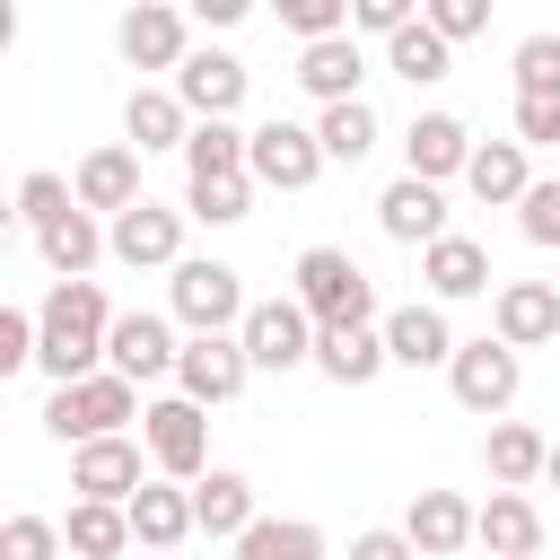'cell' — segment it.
Returning <instances> with one entry per match:
<instances>
[{
  "instance_id": "28",
  "label": "cell",
  "mask_w": 560,
  "mask_h": 560,
  "mask_svg": "<svg viewBox=\"0 0 560 560\" xmlns=\"http://www.w3.org/2000/svg\"><path fill=\"white\" fill-rule=\"evenodd\" d=\"M122 140H131L140 158H158V149H184V140H192V114H184V96H175V88H131V105H122Z\"/></svg>"
},
{
  "instance_id": "11",
  "label": "cell",
  "mask_w": 560,
  "mask_h": 560,
  "mask_svg": "<svg viewBox=\"0 0 560 560\" xmlns=\"http://www.w3.org/2000/svg\"><path fill=\"white\" fill-rule=\"evenodd\" d=\"M105 245H114V262H131V271H175V262H184V210L140 201V210L105 219Z\"/></svg>"
},
{
  "instance_id": "21",
  "label": "cell",
  "mask_w": 560,
  "mask_h": 560,
  "mask_svg": "<svg viewBox=\"0 0 560 560\" xmlns=\"http://www.w3.org/2000/svg\"><path fill=\"white\" fill-rule=\"evenodd\" d=\"M315 368L332 376V385H376L385 368H394V350H385V324H332V332H315Z\"/></svg>"
},
{
  "instance_id": "9",
  "label": "cell",
  "mask_w": 560,
  "mask_h": 560,
  "mask_svg": "<svg viewBox=\"0 0 560 560\" xmlns=\"http://www.w3.org/2000/svg\"><path fill=\"white\" fill-rule=\"evenodd\" d=\"M175 359H184L175 315H158V306H122V315H114V341H105V368H114V376L158 385V376H175Z\"/></svg>"
},
{
  "instance_id": "15",
  "label": "cell",
  "mask_w": 560,
  "mask_h": 560,
  "mask_svg": "<svg viewBox=\"0 0 560 560\" xmlns=\"http://www.w3.org/2000/svg\"><path fill=\"white\" fill-rule=\"evenodd\" d=\"M114 44H122V61H131V70H184V61H192L184 9H166V0H140V9H122Z\"/></svg>"
},
{
  "instance_id": "39",
  "label": "cell",
  "mask_w": 560,
  "mask_h": 560,
  "mask_svg": "<svg viewBox=\"0 0 560 560\" xmlns=\"http://www.w3.org/2000/svg\"><path fill=\"white\" fill-rule=\"evenodd\" d=\"M516 96H560V35L516 44Z\"/></svg>"
},
{
  "instance_id": "4",
  "label": "cell",
  "mask_w": 560,
  "mask_h": 560,
  "mask_svg": "<svg viewBox=\"0 0 560 560\" xmlns=\"http://www.w3.org/2000/svg\"><path fill=\"white\" fill-rule=\"evenodd\" d=\"M166 315H175L184 332H236V324L254 315L245 271H236V262H219V254H184V262H175V280H166Z\"/></svg>"
},
{
  "instance_id": "7",
  "label": "cell",
  "mask_w": 560,
  "mask_h": 560,
  "mask_svg": "<svg viewBox=\"0 0 560 560\" xmlns=\"http://www.w3.org/2000/svg\"><path fill=\"white\" fill-rule=\"evenodd\" d=\"M254 376H289V368H315V315L298 298H254V315L236 324Z\"/></svg>"
},
{
  "instance_id": "41",
  "label": "cell",
  "mask_w": 560,
  "mask_h": 560,
  "mask_svg": "<svg viewBox=\"0 0 560 560\" xmlns=\"http://www.w3.org/2000/svg\"><path fill=\"white\" fill-rule=\"evenodd\" d=\"M516 140L525 149H560V96H516Z\"/></svg>"
},
{
  "instance_id": "29",
  "label": "cell",
  "mask_w": 560,
  "mask_h": 560,
  "mask_svg": "<svg viewBox=\"0 0 560 560\" xmlns=\"http://www.w3.org/2000/svg\"><path fill=\"white\" fill-rule=\"evenodd\" d=\"M481 464H490V481H499V490H525V481H542V472H551V438H542V429H525V420H490Z\"/></svg>"
},
{
  "instance_id": "35",
  "label": "cell",
  "mask_w": 560,
  "mask_h": 560,
  "mask_svg": "<svg viewBox=\"0 0 560 560\" xmlns=\"http://www.w3.org/2000/svg\"><path fill=\"white\" fill-rule=\"evenodd\" d=\"M236 560H324V525H306V516H262V525L236 542Z\"/></svg>"
},
{
  "instance_id": "5",
  "label": "cell",
  "mask_w": 560,
  "mask_h": 560,
  "mask_svg": "<svg viewBox=\"0 0 560 560\" xmlns=\"http://www.w3.org/2000/svg\"><path fill=\"white\" fill-rule=\"evenodd\" d=\"M140 446H149V464H158V481H210L219 464H210V411L201 402H184V394H158L149 411H140Z\"/></svg>"
},
{
  "instance_id": "40",
  "label": "cell",
  "mask_w": 560,
  "mask_h": 560,
  "mask_svg": "<svg viewBox=\"0 0 560 560\" xmlns=\"http://www.w3.org/2000/svg\"><path fill=\"white\" fill-rule=\"evenodd\" d=\"M420 18H429L446 44H464V35H481V26H490V0H429Z\"/></svg>"
},
{
  "instance_id": "1",
  "label": "cell",
  "mask_w": 560,
  "mask_h": 560,
  "mask_svg": "<svg viewBox=\"0 0 560 560\" xmlns=\"http://www.w3.org/2000/svg\"><path fill=\"white\" fill-rule=\"evenodd\" d=\"M105 341H114V306L96 280H52V298L35 306V368L52 385H79L105 368Z\"/></svg>"
},
{
  "instance_id": "31",
  "label": "cell",
  "mask_w": 560,
  "mask_h": 560,
  "mask_svg": "<svg viewBox=\"0 0 560 560\" xmlns=\"http://www.w3.org/2000/svg\"><path fill=\"white\" fill-rule=\"evenodd\" d=\"M35 254L52 262V280H88V271H96V254H114V245H105V219H96V210H70L61 228H44V236H35Z\"/></svg>"
},
{
  "instance_id": "25",
  "label": "cell",
  "mask_w": 560,
  "mask_h": 560,
  "mask_svg": "<svg viewBox=\"0 0 560 560\" xmlns=\"http://www.w3.org/2000/svg\"><path fill=\"white\" fill-rule=\"evenodd\" d=\"M464 192H472L481 210L525 201V192H534V149H525V140H481L472 166H464Z\"/></svg>"
},
{
  "instance_id": "12",
  "label": "cell",
  "mask_w": 560,
  "mask_h": 560,
  "mask_svg": "<svg viewBox=\"0 0 560 560\" xmlns=\"http://www.w3.org/2000/svg\"><path fill=\"white\" fill-rule=\"evenodd\" d=\"M245 61L236 52H219V44H201L184 70H175V96H184V114L192 122H236V105H245Z\"/></svg>"
},
{
  "instance_id": "6",
  "label": "cell",
  "mask_w": 560,
  "mask_h": 560,
  "mask_svg": "<svg viewBox=\"0 0 560 560\" xmlns=\"http://www.w3.org/2000/svg\"><path fill=\"white\" fill-rule=\"evenodd\" d=\"M332 158H324V140H315V122H289V114H271V122H254V149H245V175L262 184V192H306L315 175H324Z\"/></svg>"
},
{
  "instance_id": "38",
  "label": "cell",
  "mask_w": 560,
  "mask_h": 560,
  "mask_svg": "<svg viewBox=\"0 0 560 560\" xmlns=\"http://www.w3.org/2000/svg\"><path fill=\"white\" fill-rule=\"evenodd\" d=\"M61 551H70V542H61L52 516H26V508H18V516L0 525V560H61Z\"/></svg>"
},
{
  "instance_id": "36",
  "label": "cell",
  "mask_w": 560,
  "mask_h": 560,
  "mask_svg": "<svg viewBox=\"0 0 560 560\" xmlns=\"http://www.w3.org/2000/svg\"><path fill=\"white\" fill-rule=\"evenodd\" d=\"M254 175H210V184H184V219H210V228H236L254 219Z\"/></svg>"
},
{
  "instance_id": "34",
  "label": "cell",
  "mask_w": 560,
  "mask_h": 560,
  "mask_svg": "<svg viewBox=\"0 0 560 560\" xmlns=\"http://www.w3.org/2000/svg\"><path fill=\"white\" fill-rule=\"evenodd\" d=\"M315 140H324L332 166H359V158L376 149V105H368V96H359V105H324V114H315Z\"/></svg>"
},
{
  "instance_id": "8",
  "label": "cell",
  "mask_w": 560,
  "mask_h": 560,
  "mask_svg": "<svg viewBox=\"0 0 560 560\" xmlns=\"http://www.w3.org/2000/svg\"><path fill=\"white\" fill-rule=\"evenodd\" d=\"M245 376H254V359H245L236 332H184V359H175V394H184V402L219 411V402L245 394Z\"/></svg>"
},
{
  "instance_id": "3",
  "label": "cell",
  "mask_w": 560,
  "mask_h": 560,
  "mask_svg": "<svg viewBox=\"0 0 560 560\" xmlns=\"http://www.w3.org/2000/svg\"><path fill=\"white\" fill-rule=\"evenodd\" d=\"M289 280H298L289 298L315 315V332H332V324H385V315H376V289H368V271H359L341 245H306Z\"/></svg>"
},
{
  "instance_id": "47",
  "label": "cell",
  "mask_w": 560,
  "mask_h": 560,
  "mask_svg": "<svg viewBox=\"0 0 560 560\" xmlns=\"http://www.w3.org/2000/svg\"><path fill=\"white\" fill-rule=\"evenodd\" d=\"M542 481H551V490H560V438H551V472H542Z\"/></svg>"
},
{
  "instance_id": "46",
  "label": "cell",
  "mask_w": 560,
  "mask_h": 560,
  "mask_svg": "<svg viewBox=\"0 0 560 560\" xmlns=\"http://www.w3.org/2000/svg\"><path fill=\"white\" fill-rule=\"evenodd\" d=\"M192 18H201V26H236V18H245V0H192Z\"/></svg>"
},
{
  "instance_id": "45",
  "label": "cell",
  "mask_w": 560,
  "mask_h": 560,
  "mask_svg": "<svg viewBox=\"0 0 560 560\" xmlns=\"http://www.w3.org/2000/svg\"><path fill=\"white\" fill-rule=\"evenodd\" d=\"M350 560H420V551L402 525H368V534H350Z\"/></svg>"
},
{
  "instance_id": "20",
  "label": "cell",
  "mask_w": 560,
  "mask_h": 560,
  "mask_svg": "<svg viewBox=\"0 0 560 560\" xmlns=\"http://www.w3.org/2000/svg\"><path fill=\"white\" fill-rule=\"evenodd\" d=\"M385 350H394V368H455V324H446V306H429V298H411V306H394L385 315Z\"/></svg>"
},
{
  "instance_id": "33",
  "label": "cell",
  "mask_w": 560,
  "mask_h": 560,
  "mask_svg": "<svg viewBox=\"0 0 560 560\" xmlns=\"http://www.w3.org/2000/svg\"><path fill=\"white\" fill-rule=\"evenodd\" d=\"M245 149H254V131H236V122H192V140H184V184L245 175Z\"/></svg>"
},
{
  "instance_id": "32",
  "label": "cell",
  "mask_w": 560,
  "mask_h": 560,
  "mask_svg": "<svg viewBox=\"0 0 560 560\" xmlns=\"http://www.w3.org/2000/svg\"><path fill=\"white\" fill-rule=\"evenodd\" d=\"M385 70H394V79H411V88H438V79L455 70V44H446L429 18H411V26L385 44Z\"/></svg>"
},
{
  "instance_id": "14",
  "label": "cell",
  "mask_w": 560,
  "mask_h": 560,
  "mask_svg": "<svg viewBox=\"0 0 560 560\" xmlns=\"http://www.w3.org/2000/svg\"><path fill=\"white\" fill-rule=\"evenodd\" d=\"M490 332L508 350H542L560 332V280H499L490 289Z\"/></svg>"
},
{
  "instance_id": "37",
  "label": "cell",
  "mask_w": 560,
  "mask_h": 560,
  "mask_svg": "<svg viewBox=\"0 0 560 560\" xmlns=\"http://www.w3.org/2000/svg\"><path fill=\"white\" fill-rule=\"evenodd\" d=\"M70 210H79V184H70V175H52V166H35V175L18 184V219H26L35 236H44V228H61Z\"/></svg>"
},
{
  "instance_id": "24",
  "label": "cell",
  "mask_w": 560,
  "mask_h": 560,
  "mask_svg": "<svg viewBox=\"0 0 560 560\" xmlns=\"http://www.w3.org/2000/svg\"><path fill=\"white\" fill-rule=\"evenodd\" d=\"M359 79H368V52H359V35L298 44V88H306L315 105H359Z\"/></svg>"
},
{
  "instance_id": "13",
  "label": "cell",
  "mask_w": 560,
  "mask_h": 560,
  "mask_svg": "<svg viewBox=\"0 0 560 560\" xmlns=\"http://www.w3.org/2000/svg\"><path fill=\"white\" fill-rule=\"evenodd\" d=\"M70 184H79V210H96V219H122V210L149 201V192H140V149H131V140L88 149V158L70 166Z\"/></svg>"
},
{
  "instance_id": "16",
  "label": "cell",
  "mask_w": 560,
  "mask_h": 560,
  "mask_svg": "<svg viewBox=\"0 0 560 560\" xmlns=\"http://www.w3.org/2000/svg\"><path fill=\"white\" fill-rule=\"evenodd\" d=\"M70 490H79V499H105V508H131V499L149 490L140 438H96V446H79V455H70Z\"/></svg>"
},
{
  "instance_id": "10",
  "label": "cell",
  "mask_w": 560,
  "mask_h": 560,
  "mask_svg": "<svg viewBox=\"0 0 560 560\" xmlns=\"http://www.w3.org/2000/svg\"><path fill=\"white\" fill-rule=\"evenodd\" d=\"M446 385H455V402H464V411L499 420V411L516 402V385H525V359H516V350H508L499 332H481V341H464V350H455Z\"/></svg>"
},
{
  "instance_id": "30",
  "label": "cell",
  "mask_w": 560,
  "mask_h": 560,
  "mask_svg": "<svg viewBox=\"0 0 560 560\" xmlns=\"http://www.w3.org/2000/svg\"><path fill=\"white\" fill-rule=\"evenodd\" d=\"M61 542H70V560H122V551H131V508L70 499V516H61Z\"/></svg>"
},
{
  "instance_id": "43",
  "label": "cell",
  "mask_w": 560,
  "mask_h": 560,
  "mask_svg": "<svg viewBox=\"0 0 560 560\" xmlns=\"http://www.w3.org/2000/svg\"><path fill=\"white\" fill-rule=\"evenodd\" d=\"M402 26H411V0H350V35H385L394 44Z\"/></svg>"
},
{
  "instance_id": "26",
  "label": "cell",
  "mask_w": 560,
  "mask_h": 560,
  "mask_svg": "<svg viewBox=\"0 0 560 560\" xmlns=\"http://www.w3.org/2000/svg\"><path fill=\"white\" fill-rule=\"evenodd\" d=\"M201 525H192V490L184 481H149L140 499H131V542H149V551H166V560H184V542H192Z\"/></svg>"
},
{
  "instance_id": "22",
  "label": "cell",
  "mask_w": 560,
  "mask_h": 560,
  "mask_svg": "<svg viewBox=\"0 0 560 560\" xmlns=\"http://www.w3.org/2000/svg\"><path fill=\"white\" fill-rule=\"evenodd\" d=\"M192 525H201L210 542H245V534L262 525V508H254V481H245L236 464H219L210 481H192Z\"/></svg>"
},
{
  "instance_id": "42",
  "label": "cell",
  "mask_w": 560,
  "mask_h": 560,
  "mask_svg": "<svg viewBox=\"0 0 560 560\" xmlns=\"http://www.w3.org/2000/svg\"><path fill=\"white\" fill-rule=\"evenodd\" d=\"M516 228H525L534 245H560V184H534V192L516 201Z\"/></svg>"
},
{
  "instance_id": "2",
  "label": "cell",
  "mask_w": 560,
  "mask_h": 560,
  "mask_svg": "<svg viewBox=\"0 0 560 560\" xmlns=\"http://www.w3.org/2000/svg\"><path fill=\"white\" fill-rule=\"evenodd\" d=\"M149 402H140V385L131 376H114V368H96V376H79V385H52V402H44V429L79 455V446H96V438H122V420H140Z\"/></svg>"
},
{
  "instance_id": "23",
  "label": "cell",
  "mask_w": 560,
  "mask_h": 560,
  "mask_svg": "<svg viewBox=\"0 0 560 560\" xmlns=\"http://www.w3.org/2000/svg\"><path fill=\"white\" fill-rule=\"evenodd\" d=\"M472 542H481L490 560H542V508H534L525 490H490Z\"/></svg>"
},
{
  "instance_id": "18",
  "label": "cell",
  "mask_w": 560,
  "mask_h": 560,
  "mask_svg": "<svg viewBox=\"0 0 560 560\" xmlns=\"http://www.w3.org/2000/svg\"><path fill=\"white\" fill-rule=\"evenodd\" d=\"M376 228H385L394 245H420V254H429L438 236H455V228H446V192L420 184V175H394V184L376 192Z\"/></svg>"
},
{
  "instance_id": "44",
  "label": "cell",
  "mask_w": 560,
  "mask_h": 560,
  "mask_svg": "<svg viewBox=\"0 0 560 560\" xmlns=\"http://www.w3.org/2000/svg\"><path fill=\"white\" fill-rule=\"evenodd\" d=\"M0 368H35V315L0 306Z\"/></svg>"
},
{
  "instance_id": "19",
  "label": "cell",
  "mask_w": 560,
  "mask_h": 560,
  "mask_svg": "<svg viewBox=\"0 0 560 560\" xmlns=\"http://www.w3.org/2000/svg\"><path fill=\"white\" fill-rule=\"evenodd\" d=\"M472 131L455 122V114H411V131H402V175H420V184H446V175H464L472 166Z\"/></svg>"
},
{
  "instance_id": "27",
  "label": "cell",
  "mask_w": 560,
  "mask_h": 560,
  "mask_svg": "<svg viewBox=\"0 0 560 560\" xmlns=\"http://www.w3.org/2000/svg\"><path fill=\"white\" fill-rule=\"evenodd\" d=\"M420 280H429V306L481 298V289H490V245H472V236H438V245L420 254Z\"/></svg>"
},
{
  "instance_id": "17",
  "label": "cell",
  "mask_w": 560,
  "mask_h": 560,
  "mask_svg": "<svg viewBox=\"0 0 560 560\" xmlns=\"http://www.w3.org/2000/svg\"><path fill=\"white\" fill-rule=\"evenodd\" d=\"M472 525H481V508L464 490H411V508H402V534L420 560H455L472 542Z\"/></svg>"
}]
</instances>
